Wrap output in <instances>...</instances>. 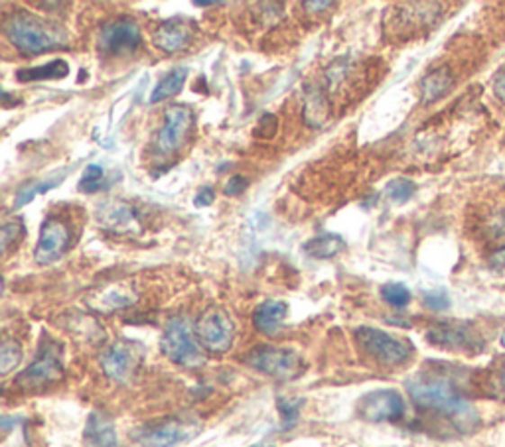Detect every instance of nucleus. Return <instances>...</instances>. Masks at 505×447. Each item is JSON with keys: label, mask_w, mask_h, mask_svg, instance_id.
<instances>
[{"label": "nucleus", "mask_w": 505, "mask_h": 447, "mask_svg": "<svg viewBox=\"0 0 505 447\" xmlns=\"http://www.w3.org/2000/svg\"><path fill=\"white\" fill-rule=\"evenodd\" d=\"M407 390L419 408L437 412L456 425L468 430L478 422L472 404L462 397L455 382L440 374H417L407 380Z\"/></svg>", "instance_id": "f257e3e1"}, {"label": "nucleus", "mask_w": 505, "mask_h": 447, "mask_svg": "<svg viewBox=\"0 0 505 447\" xmlns=\"http://www.w3.org/2000/svg\"><path fill=\"white\" fill-rule=\"evenodd\" d=\"M5 34L10 44L24 54H44V51L64 48L68 44L64 28L30 14L26 10H18L6 18Z\"/></svg>", "instance_id": "f03ea898"}, {"label": "nucleus", "mask_w": 505, "mask_h": 447, "mask_svg": "<svg viewBox=\"0 0 505 447\" xmlns=\"http://www.w3.org/2000/svg\"><path fill=\"white\" fill-rule=\"evenodd\" d=\"M202 432V424L192 418H164L144 424L132 434V442L139 447H178L192 442Z\"/></svg>", "instance_id": "7ed1b4c3"}, {"label": "nucleus", "mask_w": 505, "mask_h": 447, "mask_svg": "<svg viewBox=\"0 0 505 447\" xmlns=\"http://www.w3.org/2000/svg\"><path fill=\"white\" fill-rule=\"evenodd\" d=\"M160 347L164 355L180 367L194 369L203 362L200 343L195 339L190 321L182 316L172 317L164 327Z\"/></svg>", "instance_id": "20e7f679"}, {"label": "nucleus", "mask_w": 505, "mask_h": 447, "mask_svg": "<svg viewBox=\"0 0 505 447\" xmlns=\"http://www.w3.org/2000/svg\"><path fill=\"white\" fill-rule=\"evenodd\" d=\"M64 377V361H61V345L54 339L44 337L38 347V355L32 365L16 377V384L24 390L46 389Z\"/></svg>", "instance_id": "39448f33"}, {"label": "nucleus", "mask_w": 505, "mask_h": 447, "mask_svg": "<svg viewBox=\"0 0 505 447\" xmlns=\"http://www.w3.org/2000/svg\"><path fill=\"white\" fill-rule=\"evenodd\" d=\"M356 341L371 359L387 367L405 365L413 357V345L407 339H399L375 327H359L356 331Z\"/></svg>", "instance_id": "423d86ee"}, {"label": "nucleus", "mask_w": 505, "mask_h": 447, "mask_svg": "<svg viewBox=\"0 0 505 447\" xmlns=\"http://www.w3.org/2000/svg\"><path fill=\"white\" fill-rule=\"evenodd\" d=\"M245 362L255 371L263 374H269L278 380H293L301 377L302 372V359L293 349L284 347H273V345H261L249 351V355L245 357Z\"/></svg>", "instance_id": "0eeeda50"}, {"label": "nucleus", "mask_w": 505, "mask_h": 447, "mask_svg": "<svg viewBox=\"0 0 505 447\" xmlns=\"http://www.w3.org/2000/svg\"><path fill=\"white\" fill-rule=\"evenodd\" d=\"M194 334L205 351L221 355V353H228L233 345L235 326L223 308H210L195 319Z\"/></svg>", "instance_id": "6e6552de"}, {"label": "nucleus", "mask_w": 505, "mask_h": 447, "mask_svg": "<svg viewBox=\"0 0 505 447\" xmlns=\"http://www.w3.org/2000/svg\"><path fill=\"white\" fill-rule=\"evenodd\" d=\"M357 414L359 418L371 424L397 422L405 416V398L393 389L371 390L359 400Z\"/></svg>", "instance_id": "1a4fd4ad"}, {"label": "nucleus", "mask_w": 505, "mask_h": 447, "mask_svg": "<svg viewBox=\"0 0 505 447\" xmlns=\"http://www.w3.org/2000/svg\"><path fill=\"white\" fill-rule=\"evenodd\" d=\"M142 349L132 341H115L101 355V369L111 380L127 384L140 365Z\"/></svg>", "instance_id": "9d476101"}, {"label": "nucleus", "mask_w": 505, "mask_h": 447, "mask_svg": "<svg viewBox=\"0 0 505 447\" xmlns=\"http://www.w3.org/2000/svg\"><path fill=\"white\" fill-rule=\"evenodd\" d=\"M140 28L131 18L111 20L101 28L99 34V48L107 56H129L140 46Z\"/></svg>", "instance_id": "9b49d317"}, {"label": "nucleus", "mask_w": 505, "mask_h": 447, "mask_svg": "<svg viewBox=\"0 0 505 447\" xmlns=\"http://www.w3.org/2000/svg\"><path fill=\"white\" fill-rule=\"evenodd\" d=\"M427 339L430 345L455 351V353H470L476 355L483 349V339L468 326L458 324H438L427 331Z\"/></svg>", "instance_id": "f8f14e48"}, {"label": "nucleus", "mask_w": 505, "mask_h": 447, "mask_svg": "<svg viewBox=\"0 0 505 447\" xmlns=\"http://www.w3.org/2000/svg\"><path fill=\"white\" fill-rule=\"evenodd\" d=\"M194 124V112L184 105H172L164 112V124L157 139L160 154H174L188 139Z\"/></svg>", "instance_id": "ddd939ff"}, {"label": "nucleus", "mask_w": 505, "mask_h": 447, "mask_svg": "<svg viewBox=\"0 0 505 447\" xmlns=\"http://www.w3.org/2000/svg\"><path fill=\"white\" fill-rule=\"evenodd\" d=\"M69 246V227L61 221L51 217L44 225L42 231H40V238L34 251L36 263L40 264H51L59 261L64 253Z\"/></svg>", "instance_id": "4468645a"}, {"label": "nucleus", "mask_w": 505, "mask_h": 447, "mask_svg": "<svg viewBox=\"0 0 505 447\" xmlns=\"http://www.w3.org/2000/svg\"><path fill=\"white\" fill-rule=\"evenodd\" d=\"M101 225L115 233H137L140 228V213L125 201H111L99 210Z\"/></svg>", "instance_id": "2eb2a0df"}, {"label": "nucleus", "mask_w": 505, "mask_h": 447, "mask_svg": "<svg viewBox=\"0 0 505 447\" xmlns=\"http://www.w3.org/2000/svg\"><path fill=\"white\" fill-rule=\"evenodd\" d=\"M84 443L86 447H119L115 422L105 412H91L86 424Z\"/></svg>", "instance_id": "dca6fc26"}, {"label": "nucleus", "mask_w": 505, "mask_h": 447, "mask_svg": "<svg viewBox=\"0 0 505 447\" xmlns=\"http://www.w3.org/2000/svg\"><path fill=\"white\" fill-rule=\"evenodd\" d=\"M192 40V26L184 20H170V22H164L158 26L157 32H154V46L158 49L167 51V54H174V51H180L190 44Z\"/></svg>", "instance_id": "f3484780"}, {"label": "nucleus", "mask_w": 505, "mask_h": 447, "mask_svg": "<svg viewBox=\"0 0 505 447\" xmlns=\"http://www.w3.org/2000/svg\"><path fill=\"white\" fill-rule=\"evenodd\" d=\"M288 316V304L283 299H266L255 309L253 324L257 331L265 335H275L283 327L284 319Z\"/></svg>", "instance_id": "a211bd4d"}, {"label": "nucleus", "mask_w": 505, "mask_h": 447, "mask_svg": "<svg viewBox=\"0 0 505 447\" xmlns=\"http://www.w3.org/2000/svg\"><path fill=\"white\" fill-rule=\"evenodd\" d=\"M69 74V64L64 59H54L50 64L26 67L16 71V79L28 83V81H54V79H66Z\"/></svg>", "instance_id": "6ab92c4d"}, {"label": "nucleus", "mask_w": 505, "mask_h": 447, "mask_svg": "<svg viewBox=\"0 0 505 447\" xmlns=\"http://www.w3.org/2000/svg\"><path fill=\"white\" fill-rule=\"evenodd\" d=\"M137 301V294L131 292L125 286H111L105 292L97 294V298L91 301V306L101 311H117L132 306Z\"/></svg>", "instance_id": "aec40b11"}, {"label": "nucleus", "mask_w": 505, "mask_h": 447, "mask_svg": "<svg viewBox=\"0 0 505 447\" xmlns=\"http://www.w3.org/2000/svg\"><path fill=\"white\" fill-rule=\"evenodd\" d=\"M346 248V241L339 235H320L304 245V253L318 261L334 258Z\"/></svg>", "instance_id": "412c9836"}, {"label": "nucleus", "mask_w": 505, "mask_h": 447, "mask_svg": "<svg viewBox=\"0 0 505 447\" xmlns=\"http://www.w3.org/2000/svg\"><path fill=\"white\" fill-rule=\"evenodd\" d=\"M185 79H188V69H185V67H176V69L168 71V74L158 81V85L154 87V91H152V95H150L152 105H157V103H162V101H167L174 95H178L180 89L184 87Z\"/></svg>", "instance_id": "4be33fe9"}, {"label": "nucleus", "mask_w": 505, "mask_h": 447, "mask_svg": "<svg viewBox=\"0 0 505 447\" xmlns=\"http://www.w3.org/2000/svg\"><path fill=\"white\" fill-rule=\"evenodd\" d=\"M452 87V77L446 69H437L422 79L420 83V93H422V103H435L442 95H446L448 89Z\"/></svg>", "instance_id": "5701e85b"}, {"label": "nucleus", "mask_w": 505, "mask_h": 447, "mask_svg": "<svg viewBox=\"0 0 505 447\" xmlns=\"http://www.w3.org/2000/svg\"><path fill=\"white\" fill-rule=\"evenodd\" d=\"M20 361H23V347L18 341L6 337L0 345V374L6 377L20 365Z\"/></svg>", "instance_id": "b1692460"}, {"label": "nucleus", "mask_w": 505, "mask_h": 447, "mask_svg": "<svg viewBox=\"0 0 505 447\" xmlns=\"http://www.w3.org/2000/svg\"><path fill=\"white\" fill-rule=\"evenodd\" d=\"M61 180V175H58V178H51L48 182H40V183H28L24 187H20L18 193H16V200H14V207L18 210V207H24L26 203L30 201H34L36 200V195L40 193H46L50 190H54V187L59 183Z\"/></svg>", "instance_id": "393cba45"}, {"label": "nucleus", "mask_w": 505, "mask_h": 447, "mask_svg": "<svg viewBox=\"0 0 505 447\" xmlns=\"http://www.w3.org/2000/svg\"><path fill=\"white\" fill-rule=\"evenodd\" d=\"M301 407H302L301 400L283 398V397L276 400V408H278V412H281V418H283V424H281L283 432L293 430L298 424V418H301Z\"/></svg>", "instance_id": "a878e982"}, {"label": "nucleus", "mask_w": 505, "mask_h": 447, "mask_svg": "<svg viewBox=\"0 0 505 447\" xmlns=\"http://www.w3.org/2000/svg\"><path fill=\"white\" fill-rule=\"evenodd\" d=\"M381 298H383L389 306L393 308H407L409 301H410V290L403 284H397V282H391L385 284L381 288Z\"/></svg>", "instance_id": "bb28decb"}, {"label": "nucleus", "mask_w": 505, "mask_h": 447, "mask_svg": "<svg viewBox=\"0 0 505 447\" xmlns=\"http://www.w3.org/2000/svg\"><path fill=\"white\" fill-rule=\"evenodd\" d=\"M385 192L389 195V200H393L397 203H405L417 193V185L415 182H410L407 178H397L387 185Z\"/></svg>", "instance_id": "cd10ccee"}, {"label": "nucleus", "mask_w": 505, "mask_h": 447, "mask_svg": "<svg viewBox=\"0 0 505 447\" xmlns=\"http://www.w3.org/2000/svg\"><path fill=\"white\" fill-rule=\"evenodd\" d=\"M103 178H105V172H103L101 165L99 164H89L87 168L84 170V174H81L79 190L86 192V193L97 192L101 183H103Z\"/></svg>", "instance_id": "c85d7f7f"}, {"label": "nucleus", "mask_w": 505, "mask_h": 447, "mask_svg": "<svg viewBox=\"0 0 505 447\" xmlns=\"http://www.w3.org/2000/svg\"><path fill=\"white\" fill-rule=\"evenodd\" d=\"M24 235V225L20 219H10L3 225L0 231V241H3V253H8V248L20 241V237Z\"/></svg>", "instance_id": "c756f323"}, {"label": "nucleus", "mask_w": 505, "mask_h": 447, "mask_svg": "<svg viewBox=\"0 0 505 447\" xmlns=\"http://www.w3.org/2000/svg\"><path fill=\"white\" fill-rule=\"evenodd\" d=\"M422 301H425V306L428 309H435V311H442L450 306V298L445 292H428L425 294V298H422Z\"/></svg>", "instance_id": "7c9ffc66"}, {"label": "nucleus", "mask_w": 505, "mask_h": 447, "mask_svg": "<svg viewBox=\"0 0 505 447\" xmlns=\"http://www.w3.org/2000/svg\"><path fill=\"white\" fill-rule=\"evenodd\" d=\"M247 187H249V182H247V178H243V175H233V178L225 183V195H241Z\"/></svg>", "instance_id": "2f4dec72"}, {"label": "nucleus", "mask_w": 505, "mask_h": 447, "mask_svg": "<svg viewBox=\"0 0 505 447\" xmlns=\"http://www.w3.org/2000/svg\"><path fill=\"white\" fill-rule=\"evenodd\" d=\"M215 200V193L212 187H202L200 193L195 195V205L198 207H205V205H212Z\"/></svg>", "instance_id": "473e14b6"}, {"label": "nucleus", "mask_w": 505, "mask_h": 447, "mask_svg": "<svg viewBox=\"0 0 505 447\" xmlns=\"http://www.w3.org/2000/svg\"><path fill=\"white\" fill-rule=\"evenodd\" d=\"M496 95H498V99H501L503 103H505V71L503 74L498 77V81H496Z\"/></svg>", "instance_id": "72a5a7b5"}, {"label": "nucleus", "mask_w": 505, "mask_h": 447, "mask_svg": "<svg viewBox=\"0 0 505 447\" xmlns=\"http://www.w3.org/2000/svg\"><path fill=\"white\" fill-rule=\"evenodd\" d=\"M334 3H304V8L311 10V13H320L324 8H332Z\"/></svg>", "instance_id": "f704fd0d"}, {"label": "nucleus", "mask_w": 505, "mask_h": 447, "mask_svg": "<svg viewBox=\"0 0 505 447\" xmlns=\"http://www.w3.org/2000/svg\"><path fill=\"white\" fill-rule=\"evenodd\" d=\"M500 384H501V389L505 390V362H503L501 369H500Z\"/></svg>", "instance_id": "c9c22d12"}, {"label": "nucleus", "mask_w": 505, "mask_h": 447, "mask_svg": "<svg viewBox=\"0 0 505 447\" xmlns=\"http://www.w3.org/2000/svg\"><path fill=\"white\" fill-rule=\"evenodd\" d=\"M195 6H221V3H195Z\"/></svg>", "instance_id": "e433bc0d"}, {"label": "nucleus", "mask_w": 505, "mask_h": 447, "mask_svg": "<svg viewBox=\"0 0 505 447\" xmlns=\"http://www.w3.org/2000/svg\"><path fill=\"white\" fill-rule=\"evenodd\" d=\"M501 345H503V347H505V334H503V335H501Z\"/></svg>", "instance_id": "4c0bfd02"}]
</instances>
